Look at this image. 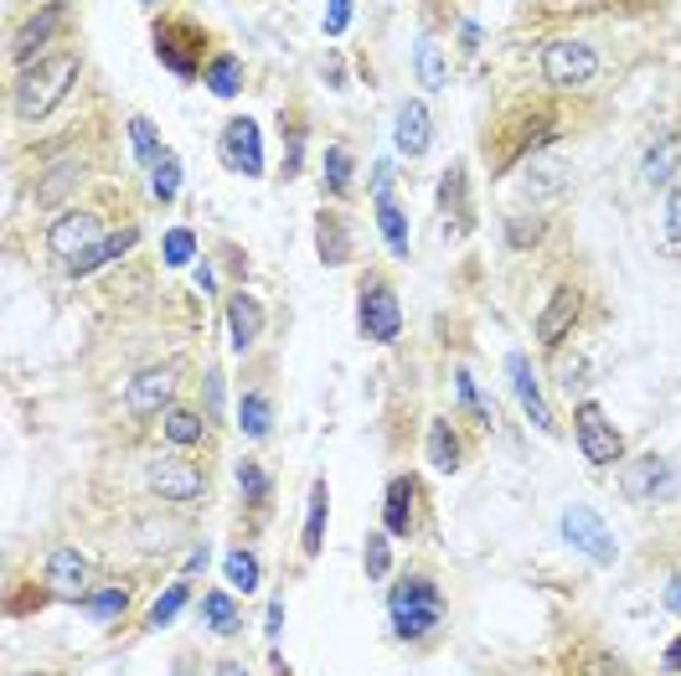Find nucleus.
Segmentation results:
<instances>
[{
    "mask_svg": "<svg viewBox=\"0 0 681 676\" xmlns=\"http://www.w3.org/2000/svg\"><path fill=\"white\" fill-rule=\"evenodd\" d=\"M197 47H202V26H186V21H155V53L176 78H202L207 68L197 62Z\"/></svg>",
    "mask_w": 681,
    "mask_h": 676,
    "instance_id": "9d476101",
    "label": "nucleus"
},
{
    "mask_svg": "<svg viewBox=\"0 0 681 676\" xmlns=\"http://www.w3.org/2000/svg\"><path fill=\"white\" fill-rule=\"evenodd\" d=\"M542 233H548V222L542 218H512L506 222V243H512V248H532Z\"/></svg>",
    "mask_w": 681,
    "mask_h": 676,
    "instance_id": "49530a36",
    "label": "nucleus"
},
{
    "mask_svg": "<svg viewBox=\"0 0 681 676\" xmlns=\"http://www.w3.org/2000/svg\"><path fill=\"white\" fill-rule=\"evenodd\" d=\"M584 315V294L573 290V284H563V290H553V300H548V311L537 315V341L553 351L557 357V347H563V336L573 330V320Z\"/></svg>",
    "mask_w": 681,
    "mask_h": 676,
    "instance_id": "dca6fc26",
    "label": "nucleus"
},
{
    "mask_svg": "<svg viewBox=\"0 0 681 676\" xmlns=\"http://www.w3.org/2000/svg\"><path fill=\"white\" fill-rule=\"evenodd\" d=\"M315 254H320V264L326 269H341L351 258V222L341 218V212H315Z\"/></svg>",
    "mask_w": 681,
    "mask_h": 676,
    "instance_id": "4be33fe9",
    "label": "nucleus"
},
{
    "mask_svg": "<svg viewBox=\"0 0 681 676\" xmlns=\"http://www.w3.org/2000/svg\"><path fill=\"white\" fill-rule=\"evenodd\" d=\"M398 182V176H392V161H377V171H372V191H377V201L387 197V186Z\"/></svg>",
    "mask_w": 681,
    "mask_h": 676,
    "instance_id": "3c124183",
    "label": "nucleus"
},
{
    "mask_svg": "<svg viewBox=\"0 0 681 676\" xmlns=\"http://www.w3.org/2000/svg\"><path fill=\"white\" fill-rule=\"evenodd\" d=\"M62 16H68L62 5H42V11H32V16H26V26H21V32H16V42H11V57H16V68H21V73H26L32 62H42L37 53L47 47V42H52V32L62 26Z\"/></svg>",
    "mask_w": 681,
    "mask_h": 676,
    "instance_id": "f3484780",
    "label": "nucleus"
},
{
    "mask_svg": "<svg viewBox=\"0 0 681 676\" xmlns=\"http://www.w3.org/2000/svg\"><path fill=\"white\" fill-rule=\"evenodd\" d=\"M356 330L377 341V347H392L398 336H403V305H398V294L387 284L383 275H367L362 279V294H356Z\"/></svg>",
    "mask_w": 681,
    "mask_h": 676,
    "instance_id": "7ed1b4c3",
    "label": "nucleus"
},
{
    "mask_svg": "<svg viewBox=\"0 0 681 676\" xmlns=\"http://www.w3.org/2000/svg\"><path fill=\"white\" fill-rule=\"evenodd\" d=\"M320 171H326V197H351V176H356V161H351V150H347V145H331V150H326Z\"/></svg>",
    "mask_w": 681,
    "mask_h": 676,
    "instance_id": "72a5a7b5",
    "label": "nucleus"
},
{
    "mask_svg": "<svg viewBox=\"0 0 681 676\" xmlns=\"http://www.w3.org/2000/svg\"><path fill=\"white\" fill-rule=\"evenodd\" d=\"M134 243H140V228H119V233H109L104 243H93V248H89L83 258H73V264H68V279H89V275H98L104 264L125 258L129 248H134Z\"/></svg>",
    "mask_w": 681,
    "mask_h": 676,
    "instance_id": "b1692460",
    "label": "nucleus"
},
{
    "mask_svg": "<svg viewBox=\"0 0 681 676\" xmlns=\"http://www.w3.org/2000/svg\"><path fill=\"white\" fill-rule=\"evenodd\" d=\"M563 543H568L573 552H584V558H594L599 568H609L614 558H620V543L609 537V527L599 522V512H589V506H568L563 512Z\"/></svg>",
    "mask_w": 681,
    "mask_h": 676,
    "instance_id": "1a4fd4ad",
    "label": "nucleus"
},
{
    "mask_svg": "<svg viewBox=\"0 0 681 676\" xmlns=\"http://www.w3.org/2000/svg\"><path fill=\"white\" fill-rule=\"evenodd\" d=\"M666 609H671V615H681V579H671V584H666Z\"/></svg>",
    "mask_w": 681,
    "mask_h": 676,
    "instance_id": "864d4df0",
    "label": "nucleus"
},
{
    "mask_svg": "<svg viewBox=\"0 0 681 676\" xmlns=\"http://www.w3.org/2000/svg\"><path fill=\"white\" fill-rule=\"evenodd\" d=\"M620 496H625V501H656V506H666V501L681 496V470L666 455L630 459V470L620 476Z\"/></svg>",
    "mask_w": 681,
    "mask_h": 676,
    "instance_id": "20e7f679",
    "label": "nucleus"
},
{
    "mask_svg": "<svg viewBox=\"0 0 681 676\" xmlns=\"http://www.w3.org/2000/svg\"><path fill=\"white\" fill-rule=\"evenodd\" d=\"M351 16H356V11H351L347 0H331V5H326V32H331V37H336V32H347Z\"/></svg>",
    "mask_w": 681,
    "mask_h": 676,
    "instance_id": "8fccbe9b",
    "label": "nucleus"
},
{
    "mask_svg": "<svg viewBox=\"0 0 681 676\" xmlns=\"http://www.w3.org/2000/svg\"><path fill=\"white\" fill-rule=\"evenodd\" d=\"M161 434H166V444L171 450H197L207 439V423H202V413L197 408H166V423H161Z\"/></svg>",
    "mask_w": 681,
    "mask_h": 676,
    "instance_id": "393cba45",
    "label": "nucleus"
},
{
    "mask_svg": "<svg viewBox=\"0 0 681 676\" xmlns=\"http://www.w3.org/2000/svg\"><path fill=\"white\" fill-rule=\"evenodd\" d=\"M413 501H419V480L392 476L383 496V532L387 537H413Z\"/></svg>",
    "mask_w": 681,
    "mask_h": 676,
    "instance_id": "412c9836",
    "label": "nucleus"
},
{
    "mask_svg": "<svg viewBox=\"0 0 681 676\" xmlns=\"http://www.w3.org/2000/svg\"><path fill=\"white\" fill-rule=\"evenodd\" d=\"M568 191V161H557V155H537L527 161L521 171V197L527 201H553Z\"/></svg>",
    "mask_w": 681,
    "mask_h": 676,
    "instance_id": "6ab92c4d",
    "label": "nucleus"
},
{
    "mask_svg": "<svg viewBox=\"0 0 681 676\" xmlns=\"http://www.w3.org/2000/svg\"><path fill=\"white\" fill-rule=\"evenodd\" d=\"M542 73H548L553 89H584V83H594V73H599V53L578 37H557V42H548V53H542Z\"/></svg>",
    "mask_w": 681,
    "mask_h": 676,
    "instance_id": "423d86ee",
    "label": "nucleus"
},
{
    "mask_svg": "<svg viewBox=\"0 0 681 676\" xmlns=\"http://www.w3.org/2000/svg\"><path fill=\"white\" fill-rule=\"evenodd\" d=\"M93 243H104V218L98 212H62V218L47 228V248H52L57 258H83L93 248Z\"/></svg>",
    "mask_w": 681,
    "mask_h": 676,
    "instance_id": "f8f14e48",
    "label": "nucleus"
},
{
    "mask_svg": "<svg viewBox=\"0 0 681 676\" xmlns=\"http://www.w3.org/2000/svg\"><path fill=\"white\" fill-rule=\"evenodd\" d=\"M202 83H207L212 93H218V98H238V89H243V68H238V57H227V53L207 57Z\"/></svg>",
    "mask_w": 681,
    "mask_h": 676,
    "instance_id": "7c9ffc66",
    "label": "nucleus"
},
{
    "mask_svg": "<svg viewBox=\"0 0 681 676\" xmlns=\"http://www.w3.org/2000/svg\"><path fill=\"white\" fill-rule=\"evenodd\" d=\"M238 486H243V501H248V506H263V501H269V470H263L258 459H243L238 465Z\"/></svg>",
    "mask_w": 681,
    "mask_h": 676,
    "instance_id": "ea45409f",
    "label": "nucleus"
},
{
    "mask_svg": "<svg viewBox=\"0 0 681 676\" xmlns=\"http://www.w3.org/2000/svg\"><path fill=\"white\" fill-rule=\"evenodd\" d=\"M129 145H134V155H140L145 171H155V165L171 155V150H161V135H155V125H150L145 114H134V119H129Z\"/></svg>",
    "mask_w": 681,
    "mask_h": 676,
    "instance_id": "f704fd0d",
    "label": "nucleus"
},
{
    "mask_svg": "<svg viewBox=\"0 0 681 676\" xmlns=\"http://www.w3.org/2000/svg\"><path fill=\"white\" fill-rule=\"evenodd\" d=\"M222 311H227V347L238 351V357H248L254 341H258V330H263V320H269L263 305H258L248 290H238V294H227V305H222Z\"/></svg>",
    "mask_w": 681,
    "mask_h": 676,
    "instance_id": "a211bd4d",
    "label": "nucleus"
},
{
    "mask_svg": "<svg viewBox=\"0 0 681 676\" xmlns=\"http://www.w3.org/2000/svg\"><path fill=\"white\" fill-rule=\"evenodd\" d=\"M150 191H155V201H176V191H181V161L176 155H166L150 171Z\"/></svg>",
    "mask_w": 681,
    "mask_h": 676,
    "instance_id": "79ce46f5",
    "label": "nucleus"
},
{
    "mask_svg": "<svg viewBox=\"0 0 681 676\" xmlns=\"http://www.w3.org/2000/svg\"><path fill=\"white\" fill-rule=\"evenodd\" d=\"M413 53H419V83H424V89H444V83H449V68H444V53L428 42V32H419Z\"/></svg>",
    "mask_w": 681,
    "mask_h": 676,
    "instance_id": "4c0bfd02",
    "label": "nucleus"
},
{
    "mask_svg": "<svg viewBox=\"0 0 681 676\" xmlns=\"http://www.w3.org/2000/svg\"><path fill=\"white\" fill-rule=\"evenodd\" d=\"M573 434H578V450H584L589 465H614V459H625V439H620V429L609 423V413L599 403H578Z\"/></svg>",
    "mask_w": 681,
    "mask_h": 676,
    "instance_id": "0eeeda50",
    "label": "nucleus"
},
{
    "mask_svg": "<svg viewBox=\"0 0 681 676\" xmlns=\"http://www.w3.org/2000/svg\"><path fill=\"white\" fill-rule=\"evenodd\" d=\"M666 238L681 248V186H671V191H666Z\"/></svg>",
    "mask_w": 681,
    "mask_h": 676,
    "instance_id": "09e8293b",
    "label": "nucleus"
},
{
    "mask_svg": "<svg viewBox=\"0 0 681 676\" xmlns=\"http://www.w3.org/2000/svg\"><path fill=\"white\" fill-rule=\"evenodd\" d=\"M671 171H677V145H671V140H656V150L645 155V182L666 186L671 182Z\"/></svg>",
    "mask_w": 681,
    "mask_h": 676,
    "instance_id": "a19ab883",
    "label": "nucleus"
},
{
    "mask_svg": "<svg viewBox=\"0 0 681 676\" xmlns=\"http://www.w3.org/2000/svg\"><path fill=\"white\" fill-rule=\"evenodd\" d=\"M202 615H207V630H212V636H238L243 615H238V599H233V594H207Z\"/></svg>",
    "mask_w": 681,
    "mask_h": 676,
    "instance_id": "e433bc0d",
    "label": "nucleus"
},
{
    "mask_svg": "<svg viewBox=\"0 0 681 676\" xmlns=\"http://www.w3.org/2000/svg\"><path fill=\"white\" fill-rule=\"evenodd\" d=\"M78 176H83V165H78V161L47 165V171H42V182H37V201H42V207L68 201V197H73V186H78Z\"/></svg>",
    "mask_w": 681,
    "mask_h": 676,
    "instance_id": "c85d7f7f",
    "label": "nucleus"
},
{
    "mask_svg": "<svg viewBox=\"0 0 681 676\" xmlns=\"http://www.w3.org/2000/svg\"><path fill=\"white\" fill-rule=\"evenodd\" d=\"M506 377H512V393H516V403H521V413H527V419H532L542 434H557L553 408H548V398H542V383H537L532 362H527L521 351H512V357H506Z\"/></svg>",
    "mask_w": 681,
    "mask_h": 676,
    "instance_id": "4468645a",
    "label": "nucleus"
},
{
    "mask_svg": "<svg viewBox=\"0 0 681 676\" xmlns=\"http://www.w3.org/2000/svg\"><path fill=\"white\" fill-rule=\"evenodd\" d=\"M197 254V238H191V228H171L166 233V264L171 269H186Z\"/></svg>",
    "mask_w": 681,
    "mask_h": 676,
    "instance_id": "a18cd8bd",
    "label": "nucleus"
},
{
    "mask_svg": "<svg viewBox=\"0 0 681 676\" xmlns=\"http://www.w3.org/2000/svg\"><path fill=\"white\" fill-rule=\"evenodd\" d=\"M218 155H222L227 171H238V176L258 182V176H263V140H258V119H248V114L227 119V129H222V140H218Z\"/></svg>",
    "mask_w": 681,
    "mask_h": 676,
    "instance_id": "9b49d317",
    "label": "nucleus"
},
{
    "mask_svg": "<svg viewBox=\"0 0 681 676\" xmlns=\"http://www.w3.org/2000/svg\"><path fill=\"white\" fill-rule=\"evenodd\" d=\"M367 579H377V584H383L387 579V568H392V548H387V532H372L367 537Z\"/></svg>",
    "mask_w": 681,
    "mask_h": 676,
    "instance_id": "c03bdc74",
    "label": "nucleus"
},
{
    "mask_svg": "<svg viewBox=\"0 0 681 676\" xmlns=\"http://www.w3.org/2000/svg\"><path fill=\"white\" fill-rule=\"evenodd\" d=\"M78 78V57L73 53H47L42 62H32L26 73L16 78V114L21 119H47V114L68 98V89H73Z\"/></svg>",
    "mask_w": 681,
    "mask_h": 676,
    "instance_id": "f03ea898",
    "label": "nucleus"
},
{
    "mask_svg": "<svg viewBox=\"0 0 681 676\" xmlns=\"http://www.w3.org/2000/svg\"><path fill=\"white\" fill-rule=\"evenodd\" d=\"M42 579H47V588H52L57 599H83L93 584V563L83 558L78 548H57L47 552V568H42Z\"/></svg>",
    "mask_w": 681,
    "mask_h": 676,
    "instance_id": "2eb2a0df",
    "label": "nucleus"
},
{
    "mask_svg": "<svg viewBox=\"0 0 681 676\" xmlns=\"http://www.w3.org/2000/svg\"><path fill=\"white\" fill-rule=\"evenodd\" d=\"M465 191H470V182H465V161H449V171H444V182H439V197L434 201H439V212L449 218V233H455V238L475 222V212L465 207Z\"/></svg>",
    "mask_w": 681,
    "mask_h": 676,
    "instance_id": "5701e85b",
    "label": "nucleus"
},
{
    "mask_svg": "<svg viewBox=\"0 0 681 676\" xmlns=\"http://www.w3.org/2000/svg\"><path fill=\"white\" fill-rule=\"evenodd\" d=\"M501 140H506V145L496 150L491 171H496V176H506V171H512V161H527V155H537V150L553 145V140H557V114L553 109H527L512 125V135H501Z\"/></svg>",
    "mask_w": 681,
    "mask_h": 676,
    "instance_id": "39448f33",
    "label": "nucleus"
},
{
    "mask_svg": "<svg viewBox=\"0 0 681 676\" xmlns=\"http://www.w3.org/2000/svg\"><path fill=\"white\" fill-rule=\"evenodd\" d=\"M666 666H671V672H681V640H677V645H666Z\"/></svg>",
    "mask_w": 681,
    "mask_h": 676,
    "instance_id": "5fc2aeb1",
    "label": "nucleus"
},
{
    "mask_svg": "<svg viewBox=\"0 0 681 676\" xmlns=\"http://www.w3.org/2000/svg\"><path fill=\"white\" fill-rule=\"evenodd\" d=\"M78 609L89 615V620L98 625H114L119 615L129 609V584H104V588H89L83 599H78Z\"/></svg>",
    "mask_w": 681,
    "mask_h": 676,
    "instance_id": "bb28decb",
    "label": "nucleus"
},
{
    "mask_svg": "<svg viewBox=\"0 0 681 676\" xmlns=\"http://www.w3.org/2000/svg\"><path fill=\"white\" fill-rule=\"evenodd\" d=\"M428 459H434V470H444V476H455V470H460L465 450H460V434H455V423H449V419L428 423Z\"/></svg>",
    "mask_w": 681,
    "mask_h": 676,
    "instance_id": "cd10ccee",
    "label": "nucleus"
},
{
    "mask_svg": "<svg viewBox=\"0 0 681 676\" xmlns=\"http://www.w3.org/2000/svg\"><path fill=\"white\" fill-rule=\"evenodd\" d=\"M218 676H248L243 666H218Z\"/></svg>",
    "mask_w": 681,
    "mask_h": 676,
    "instance_id": "6e6d98bb",
    "label": "nucleus"
},
{
    "mask_svg": "<svg viewBox=\"0 0 681 676\" xmlns=\"http://www.w3.org/2000/svg\"><path fill=\"white\" fill-rule=\"evenodd\" d=\"M279 625H284V609H279V604H269V615H263V630H269V640H279Z\"/></svg>",
    "mask_w": 681,
    "mask_h": 676,
    "instance_id": "603ef678",
    "label": "nucleus"
},
{
    "mask_svg": "<svg viewBox=\"0 0 681 676\" xmlns=\"http://www.w3.org/2000/svg\"><path fill=\"white\" fill-rule=\"evenodd\" d=\"M300 155H305V135H300L295 119H284V182L300 176Z\"/></svg>",
    "mask_w": 681,
    "mask_h": 676,
    "instance_id": "de8ad7c7",
    "label": "nucleus"
},
{
    "mask_svg": "<svg viewBox=\"0 0 681 676\" xmlns=\"http://www.w3.org/2000/svg\"><path fill=\"white\" fill-rule=\"evenodd\" d=\"M568 676H635L625 661L614 656V651H599V645H584L578 656H573Z\"/></svg>",
    "mask_w": 681,
    "mask_h": 676,
    "instance_id": "473e14b6",
    "label": "nucleus"
},
{
    "mask_svg": "<svg viewBox=\"0 0 681 676\" xmlns=\"http://www.w3.org/2000/svg\"><path fill=\"white\" fill-rule=\"evenodd\" d=\"M145 480L161 501H197V496L207 491V476L191 465V459H150Z\"/></svg>",
    "mask_w": 681,
    "mask_h": 676,
    "instance_id": "ddd939ff",
    "label": "nucleus"
},
{
    "mask_svg": "<svg viewBox=\"0 0 681 676\" xmlns=\"http://www.w3.org/2000/svg\"><path fill=\"white\" fill-rule=\"evenodd\" d=\"M238 423H243V434L248 439H269L274 434V403L263 398V393H243Z\"/></svg>",
    "mask_w": 681,
    "mask_h": 676,
    "instance_id": "c756f323",
    "label": "nucleus"
},
{
    "mask_svg": "<svg viewBox=\"0 0 681 676\" xmlns=\"http://www.w3.org/2000/svg\"><path fill=\"white\" fill-rule=\"evenodd\" d=\"M392 140H398V150H403L408 161H419V155L428 150V140H434V119H428V104H424V98H403Z\"/></svg>",
    "mask_w": 681,
    "mask_h": 676,
    "instance_id": "aec40b11",
    "label": "nucleus"
},
{
    "mask_svg": "<svg viewBox=\"0 0 681 676\" xmlns=\"http://www.w3.org/2000/svg\"><path fill=\"white\" fill-rule=\"evenodd\" d=\"M326 512H331V486L326 480H315L310 486V506H305V532H300V543H305V558L326 548Z\"/></svg>",
    "mask_w": 681,
    "mask_h": 676,
    "instance_id": "a878e982",
    "label": "nucleus"
},
{
    "mask_svg": "<svg viewBox=\"0 0 681 676\" xmlns=\"http://www.w3.org/2000/svg\"><path fill=\"white\" fill-rule=\"evenodd\" d=\"M186 599H191V579H186V573H181V579H176V584H166V588H161V599H155V609H150V630H166V625L171 620H176V615H181V609H186Z\"/></svg>",
    "mask_w": 681,
    "mask_h": 676,
    "instance_id": "c9c22d12",
    "label": "nucleus"
},
{
    "mask_svg": "<svg viewBox=\"0 0 681 676\" xmlns=\"http://www.w3.org/2000/svg\"><path fill=\"white\" fill-rule=\"evenodd\" d=\"M387 620H392V636L403 645H419L444 625V588L428 579V573H403L392 579V594H387Z\"/></svg>",
    "mask_w": 681,
    "mask_h": 676,
    "instance_id": "f257e3e1",
    "label": "nucleus"
},
{
    "mask_svg": "<svg viewBox=\"0 0 681 676\" xmlns=\"http://www.w3.org/2000/svg\"><path fill=\"white\" fill-rule=\"evenodd\" d=\"M455 387H460V398H465V408H470V413H475L480 419V429H491V423H496V413H491V403H485V393H480L475 387V377H470V372H455Z\"/></svg>",
    "mask_w": 681,
    "mask_h": 676,
    "instance_id": "37998d69",
    "label": "nucleus"
},
{
    "mask_svg": "<svg viewBox=\"0 0 681 676\" xmlns=\"http://www.w3.org/2000/svg\"><path fill=\"white\" fill-rule=\"evenodd\" d=\"M222 568H227V584H233V594H254V588H258V558L248 548H233Z\"/></svg>",
    "mask_w": 681,
    "mask_h": 676,
    "instance_id": "58836bf2",
    "label": "nucleus"
},
{
    "mask_svg": "<svg viewBox=\"0 0 681 676\" xmlns=\"http://www.w3.org/2000/svg\"><path fill=\"white\" fill-rule=\"evenodd\" d=\"M176 383H181V366L176 362H161V366H145V372H134L125 387V403L134 419H150V413H161V408H176Z\"/></svg>",
    "mask_w": 681,
    "mask_h": 676,
    "instance_id": "6e6552de",
    "label": "nucleus"
},
{
    "mask_svg": "<svg viewBox=\"0 0 681 676\" xmlns=\"http://www.w3.org/2000/svg\"><path fill=\"white\" fill-rule=\"evenodd\" d=\"M377 233H383V243L392 248L398 258H408V218H403V207L392 197L377 201Z\"/></svg>",
    "mask_w": 681,
    "mask_h": 676,
    "instance_id": "2f4dec72",
    "label": "nucleus"
}]
</instances>
